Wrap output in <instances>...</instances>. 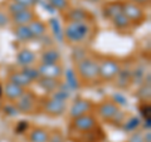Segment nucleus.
I'll use <instances>...</instances> for the list:
<instances>
[{"label": "nucleus", "instance_id": "29", "mask_svg": "<svg viewBox=\"0 0 151 142\" xmlns=\"http://www.w3.org/2000/svg\"><path fill=\"white\" fill-rule=\"evenodd\" d=\"M48 142H65V136L62 130L53 128L49 131V138Z\"/></svg>", "mask_w": 151, "mask_h": 142}, {"label": "nucleus", "instance_id": "2", "mask_svg": "<svg viewBox=\"0 0 151 142\" xmlns=\"http://www.w3.org/2000/svg\"><path fill=\"white\" fill-rule=\"evenodd\" d=\"M76 75L82 86H89L94 84L97 80H100L98 75V59L93 55L87 54L84 58L74 63Z\"/></svg>", "mask_w": 151, "mask_h": 142}, {"label": "nucleus", "instance_id": "23", "mask_svg": "<svg viewBox=\"0 0 151 142\" xmlns=\"http://www.w3.org/2000/svg\"><path fill=\"white\" fill-rule=\"evenodd\" d=\"M111 23H112V27L115 28V30L120 32V33L129 32V30H131L132 28H134V25L131 24V22L122 13L113 18L112 20H111Z\"/></svg>", "mask_w": 151, "mask_h": 142}, {"label": "nucleus", "instance_id": "37", "mask_svg": "<svg viewBox=\"0 0 151 142\" xmlns=\"http://www.w3.org/2000/svg\"><path fill=\"white\" fill-rule=\"evenodd\" d=\"M127 142H129V141H127Z\"/></svg>", "mask_w": 151, "mask_h": 142}, {"label": "nucleus", "instance_id": "22", "mask_svg": "<svg viewBox=\"0 0 151 142\" xmlns=\"http://www.w3.org/2000/svg\"><path fill=\"white\" fill-rule=\"evenodd\" d=\"M13 34L15 39L20 43H28L30 40H34V37L30 33L28 25H14L13 27Z\"/></svg>", "mask_w": 151, "mask_h": 142}, {"label": "nucleus", "instance_id": "9", "mask_svg": "<svg viewBox=\"0 0 151 142\" xmlns=\"http://www.w3.org/2000/svg\"><path fill=\"white\" fill-rule=\"evenodd\" d=\"M94 107H96V103L88 98H83V97H78L76 98L72 102V105L68 108V117L69 120L83 115H87V113H94Z\"/></svg>", "mask_w": 151, "mask_h": 142}, {"label": "nucleus", "instance_id": "5", "mask_svg": "<svg viewBox=\"0 0 151 142\" xmlns=\"http://www.w3.org/2000/svg\"><path fill=\"white\" fill-rule=\"evenodd\" d=\"M14 107L22 115H35L37 111H40V98L34 92L27 89L24 94L14 102Z\"/></svg>", "mask_w": 151, "mask_h": 142}, {"label": "nucleus", "instance_id": "34", "mask_svg": "<svg viewBox=\"0 0 151 142\" xmlns=\"http://www.w3.org/2000/svg\"><path fill=\"white\" fill-rule=\"evenodd\" d=\"M142 141L144 142H151V132L150 131H146L142 135Z\"/></svg>", "mask_w": 151, "mask_h": 142}, {"label": "nucleus", "instance_id": "8", "mask_svg": "<svg viewBox=\"0 0 151 142\" xmlns=\"http://www.w3.org/2000/svg\"><path fill=\"white\" fill-rule=\"evenodd\" d=\"M122 14L129 19L134 27H139L141 24H144L146 20L145 9L129 1V0L122 1Z\"/></svg>", "mask_w": 151, "mask_h": 142}, {"label": "nucleus", "instance_id": "3", "mask_svg": "<svg viewBox=\"0 0 151 142\" xmlns=\"http://www.w3.org/2000/svg\"><path fill=\"white\" fill-rule=\"evenodd\" d=\"M122 62L113 55H105L98 59V75L102 82H112L119 74Z\"/></svg>", "mask_w": 151, "mask_h": 142}, {"label": "nucleus", "instance_id": "12", "mask_svg": "<svg viewBox=\"0 0 151 142\" xmlns=\"http://www.w3.org/2000/svg\"><path fill=\"white\" fill-rule=\"evenodd\" d=\"M38 63L40 64L62 63V53L55 47H45L38 55Z\"/></svg>", "mask_w": 151, "mask_h": 142}, {"label": "nucleus", "instance_id": "21", "mask_svg": "<svg viewBox=\"0 0 151 142\" xmlns=\"http://www.w3.org/2000/svg\"><path fill=\"white\" fill-rule=\"evenodd\" d=\"M39 88H42L45 93L52 94L59 88V86L62 84V79H52V78H43L40 77L39 79L35 82Z\"/></svg>", "mask_w": 151, "mask_h": 142}, {"label": "nucleus", "instance_id": "10", "mask_svg": "<svg viewBox=\"0 0 151 142\" xmlns=\"http://www.w3.org/2000/svg\"><path fill=\"white\" fill-rule=\"evenodd\" d=\"M37 69L40 77L52 78V79H62L64 75V65L62 63L55 64H40L37 63Z\"/></svg>", "mask_w": 151, "mask_h": 142}, {"label": "nucleus", "instance_id": "20", "mask_svg": "<svg viewBox=\"0 0 151 142\" xmlns=\"http://www.w3.org/2000/svg\"><path fill=\"white\" fill-rule=\"evenodd\" d=\"M28 28H29L30 33L33 34V37H34V39H40V38H44L47 35V33H48V30H49L47 23L42 20L40 18H38L37 20H34V22H32L30 24L28 25Z\"/></svg>", "mask_w": 151, "mask_h": 142}, {"label": "nucleus", "instance_id": "31", "mask_svg": "<svg viewBox=\"0 0 151 142\" xmlns=\"http://www.w3.org/2000/svg\"><path fill=\"white\" fill-rule=\"evenodd\" d=\"M9 22H10V16L8 15V13L4 9L0 8V28L6 27Z\"/></svg>", "mask_w": 151, "mask_h": 142}, {"label": "nucleus", "instance_id": "11", "mask_svg": "<svg viewBox=\"0 0 151 142\" xmlns=\"http://www.w3.org/2000/svg\"><path fill=\"white\" fill-rule=\"evenodd\" d=\"M63 14L64 22H93V15L84 8H72Z\"/></svg>", "mask_w": 151, "mask_h": 142}, {"label": "nucleus", "instance_id": "30", "mask_svg": "<svg viewBox=\"0 0 151 142\" xmlns=\"http://www.w3.org/2000/svg\"><path fill=\"white\" fill-rule=\"evenodd\" d=\"M14 1L25 9H34L38 4V0H14Z\"/></svg>", "mask_w": 151, "mask_h": 142}, {"label": "nucleus", "instance_id": "24", "mask_svg": "<svg viewBox=\"0 0 151 142\" xmlns=\"http://www.w3.org/2000/svg\"><path fill=\"white\" fill-rule=\"evenodd\" d=\"M140 126H141V121H140L139 117L132 116V115H127L126 120L124 121V123L121 126V128L124 131H126L127 133H132V132L137 131L140 128Z\"/></svg>", "mask_w": 151, "mask_h": 142}, {"label": "nucleus", "instance_id": "25", "mask_svg": "<svg viewBox=\"0 0 151 142\" xmlns=\"http://www.w3.org/2000/svg\"><path fill=\"white\" fill-rule=\"evenodd\" d=\"M137 98H140L141 102H150V96H151V86H150V80H144L142 84L140 86L137 93H136Z\"/></svg>", "mask_w": 151, "mask_h": 142}, {"label": "nucleus", "instance_id": "15", "mask_svg": "<svg viewBox=\"0 0 151 142\" xmlns=\"http://www.w3.org/2000/svg\"><path fill=\"white\" fill-rule=\"evenodd\" d=\"M113 86L117 89H121V91H125V89H129L130 86H132V78H131V68L125 67L122 64V67L120 69L119 74L116 75V78L112 80Z\"/></svg>", "mask_w": 151, "mask_h": 142}, {"label": "nucleus", "instance_id": "4", "mask_svg": "<svg viewBox=\"0 0 151 142\" xmlns=\"http://www.w3.org/2000/svg\"><path fill=\"white\" fill-rule=\"evenodd\" d=\"M98 127H101L100 120L96 117L94 113H87V115L69 120V132L79 136L87 133V132H91L98 128Z\"/></svg>", "mask_w": 151, "mask_h": 142}, {"label": "nucleus", "instance_id": "16", "mask_svg": "<svg viewBox=\"0 0 151 142\" xmlns=\"http://www.w3.org/2000/svg\"><path fill=\"white\" fill-rule=\"evenodd\" d=\"M49 128L43 126H33L28 130L27 141L28 142H48L49 138Z\"/></svg>", "mask_w": 151, "mask_h": 142}, {"label": "nucleus", "instance_id": "28", "mask_svg": "<svg viewBox=\"0 0 151 142\" xmlns=\"http://www.w3.org/2000/svg\"><path fill=\"white\" fill-rule=\"evenodd\" d=\"M22 72L24 73L27 77L32 80L33 83L37 82V80L40 78L39 73H38V69H37V65H30V67H23V68H22Z\"/></svg>", "mask_w": 151, "mask_h": 142}, {"label": "nucleus", "instance_id": "14", "mask_svg": "<svg viewBox=\"0 0 151 142\" xmlns=\"http://www.w3.org/2000/svg\"><path fill=\"white\" fill-rule=\"evenodd\" d=\"M17 64L20 67H30V65H35L38 63V55L34 50L29 48H22L17 53Z\"/></svg>", "mask_w": 151, "mask_h": 142}, {"label": "nucleus", "instance_id": "27", "mask_svg": "<svg viewBox=\"0 0 151 142\" xmlns=\"http://www.w3.org/2000/svg\"><path fill=\"white\" fill-rule=\"evenodd\" d=\"M24 9L25 8H23L22 5H19V4L15 3L14 0H8V1L5 3V5H4V10L8 13L9 16H12V15H14V14H17L19 11L24 10Z\"/></svg>", "mask_w": 151, "mask_h": 142}, {"label": "nucleus", "instance_id": "7", "mask_svg": "<svg viewBox=\"0 0 151 142\" xmlns=\"http://www.w3.org/2000/svg\"><path fill=\"white\" fill-rule=\"evenodd\" d=\"M120 111H121V107L112 98L102 99V101L96 103V107H94V115H96V117L98 120L106 122V123H110Z\"/></svg>", "mask_w": 151, "mask_h": 142}, {"label": "nucleus", "instance_id": "13", "mask_svg": "<svg viewBox=\"0 0 151 142\" xmlns=\"http://www.w3.org/2000/svg\"><path fill=\"white\" fill-rule=\"evenodd\" d=\"M39 18L34 9H24L17 14L10 16V22L13 25H29L32 22L37 20Z\"/></svg>", "mask_w": 151, "mask_h": 142}, {"label": "nucleus", "instance_id": "33", "mask_svg": "<svg viewBox=\"0 0 151 142\" xmlns=\"http://www.w3.org/2000/svg\"><path fill=\"white\" fill-rule=\"evenodd\" d=\"M129 1H131V3L136 4V5H139V6H141V8L146 9V8H149V6H150L151 0H129Z\"/></svg>", "mask_w": 151, "mask_h": 142}, {"label": "nucleus", "instance_id": "18", "mask_svg": "<svg viewBox=\"0 0 151 142\" xmlns=\"http://www.w3.org/2000/svg\"><path fill=\"white\" fill-rule=\"evenodd\" d=\"M122 13V1L121 0H112V1H105L102 5V15L105 19L112 20L116 15Z\"/></svg>", "mask_w": 151, "mask_h": 142}, {"label": "nucleus", "instance_id": "6", "mask_svg": "<svg viewBox=\"0 0 151 142\" xmlns=\"http://www.w3.org/2000/svg\"><path fill=\"white\" fill-rule=\"evenodd\" d=\"M68 110V103L64 99H59L52 96H47L44 99H40V112L50 118L62 117Z\"/></svg>", "mask_w": 151, "mask_h": 142}, {"label": "nucleus", "instance_id": "19", "mask_svg": "<svg viewBox=\"0 0 151 142\" xmlns=\"http://www.w3.org/2000/svg\"><path fill=\"white\" fill-rule=\"evenodd\" d=\"M8 80L12 82L17 86L24 88V89H29V87L33 84V82L27 77V75L22 72V69H13L8 73Z\"/></svg>", "mask_w": 151, "mask_h": 142}, {"label": "nucleus", "instance_id": "36", "mask_svg": "<svg viewBox=\"0 0 151 142\" xmlns=\"http://www.w3.org/2000/svg\"><path fill=\"white\" fill-rule=\"evenodd\" d=\"M3 108V102H1V99H0V110Z\"/></svg>", "mask_w": 151, "mask_h": 142}, {"label": "nucleus", "instance_id": "1", "mask_svg": "<svg viewBox=\"0 0 151 142\" xmlns=\"http://www.w3.org/2000/svg\"><path fill=\"white\" fill-rule=\"evenodd\" d=\"M62 34L70 45H86L96 35V27L93 22H64Z\"/></svg>", "mask_w": 151, "mask_h": 142}, {"label": "nucleus", "instance_id": "26", "mask_svg": "<svg viewBox=\"0 0 151 142\" xmlns=\"http://www.w3.org/2000/svg\"><path fill=\"white\" fill-rule=\"evenodd\" d=\"M49 3V5L58 10L59 13H64L65 10H68L70 8V1L69 0H47Z\"/></svg>", "mask_w": 151, "mask_h": 142}, {"label": "nucleus", "instance_id": "35", "mask_svg": "<svg viewBox=\"0 0 151 142\" xmlns=\"http://www.w3.org/2000/svg\"><path fill=\"white\" fill-rule=\"evenodd\" d=\"M87 1H89V3H100V1H102V0H87Z\"/></svg>", "mask_w": 151, "mask_h": 142}, {"label": "nucleus", "instance_id": "17", "mask_svg": "<svg viewBox=\"0 0 151 142\" xmlns=\"http://www.w3.org/2000/svg\"><path fill=\"white\" fill-rule=\"evenodd\" d=\"M25 91L27 89L19 87V86H17V84L9 82V80H6V82L4 83V86H3V96L5 97L6 101L12 102V103L18 101V99L24 94Z\"/></svg>", "mask_w": 151, "mask_h": 142}, {"label": "nucleus", "instance_id": "32", "mask_svg": "<svg viewBox=\"0 0 151 142\" xmlns=\"http://www.w3.org/2000/svg\"><path fill=\"white\" fill-rule=\"evenodd\" d=\"M129 142H144L142 141V135L140 133V131H135V132H132L131 133V137H130V140Z\"/></svg>", "mask_w": 151, "mask_h": 142}]
</instances>
